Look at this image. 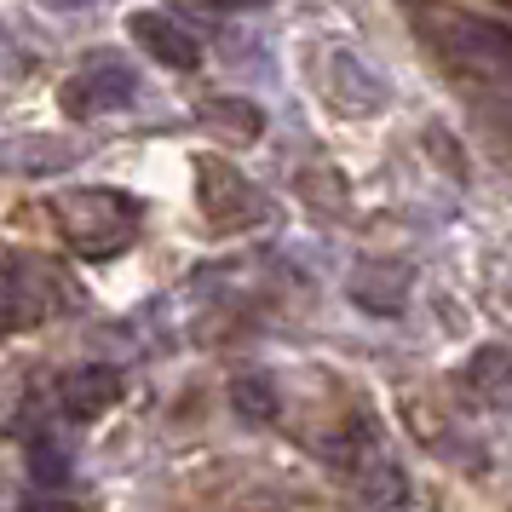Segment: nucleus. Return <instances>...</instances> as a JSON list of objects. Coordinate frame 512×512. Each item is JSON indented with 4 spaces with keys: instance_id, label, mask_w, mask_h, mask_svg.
Wrapping results in <instances>:
<instances>
[{
    "instance_id": "nucleus-11",
    "label": "nucleus",
    "mask_w": 512,
    "mask_h": 512,
    "mask_svg": "<svg viewBox=\"0 0 512 512\" xmlns=\"http://www.w3.org/2000/svg\"><path fill=\"white\" fill-rule=\"evenodd\" d=\"M363 495L386 507V501H409V484H403V472L392 461H369L363 466Z\"/></svg>"
},
{
    "instance_id": "nucleus-6",
    "label": "nucleus",
    "mask_w": 512,
    "mask_h": 512,
    "mask_svg": "<svg viewBox=\"0 0 512 512\" xmlns=\"http://www.w3.org/2000/svg\"><path fill=\"white\" fill-rule=\"evenodd\" d=\"M328 87H334V98L346 104L351 116H374L386 104V81L357 52H328Z\"/></svg>"
},
{
    "instance_id": "nucleus-10",
    "label": "nucleus",
    "mask_w": 512,
    "mask_h": 512,
    "mask_svg": "<svg viewBox=\"0 0 512 512\" xmlns=\"http://www.w3.org/2000/svg\"><path fill=\"white\" fill-rule=\"evenodd\" d=\"M466 374L478 380V392H489V397H501V403H512V351H507V346L478 351Z\"/></svg>"
},
{
    "instance_id": "nucleus-13",
    "label": "nucleus",
    "mask_w": 512,
    "mask_h": 512,
    "mask_svg": "<svg viewBox=\"0 0 512 512\" xmlns=\"http://www.w3.org/2000/svg\"><path fill=\"white\" fill-rule=\"evenodd\" d=\"M29 466H35V478H41V484H64V478H70V455H64V449H52L47 438L29 443Z\"/></svg>"
},
{
    "instance_id": "nucleus-8",
    "label": "nucleus",
    "mask_w": 512,
    "mask_h": 512,
    "mask_svg": "<svg viewBox=\"0 0 512 512\" xmlns=\"http://www.w3.org/2000/svg\"><path fill=\"white\" fill-rule=\"evenodd\" d=\"M403 288H409V271H392V265H363L351 294L363 311H380V317H397L403 311Z\"/></svg>"
},
{
    "instance_id": "nucleus-14",
    "label": "nucleus",
    "mask_w": 512,
    "mask_h": 512,
    "mask_svg": "<svg viewBox=\"0 0 512 512\" xmlns=\"http://www.w3.org/2000/svg\"><path fill=\"white\" fill-rule=\"evenodd\" d=\"M225 6H254V0H225Z\"/></svg>"
},
{
    "instance_id": "nucleus-12",
    "label": "nucleus",
    "mask_w": 512,
    "mask_h": 512,
    "mask_svg": "<svg viewBox=\"0 0 512 512\" xmlns=\"http://www.w3.org/2000/svg\"><path fill=\"white\" fill-rule=\"evenodd\" d=\"M231 397H236V409H242L248 420H271V415H277V392H271L265 380H254V374H248V380H236Z\"/></svg>"
},
{
    "instance_id": "nucleus-1",
    "label": "nucleus",
    "mask_w": 512,
    "mask_h": 512,
    "mask_svg": "<svg viewBox=\"0 0 512 512\" xmlns=\"http://www.w3.org/2000/svg\"><path fill=\"white\" fill-rule=\"evenodd\" d=\"M420 41L449 58L466 75H489V81H512V29L495 18H472L455 6H415Z\"/></svg>"
},
{
    "instance_id": "nucleus-7",
    "label": "nucleus",
    "mask_w": 512,
    "mask_h": 512,
    "mask_svg": "<svg viewBox=\"0 0 512 512\" xmlns=\"http://www.w3.org/2000/svg\"><path fill=\"white\" fill-rule=\"evenodd\" d=\"M64 415L70 420H98V415H110L121 403V374L116 369H75L70 380H64Z\"/></svg>"
},
{
    "instance_id": "nucleus-5",
    "label": "nucleus",
    "mask_w": 512,
    "mask_h": 512,
    "mask_svg": "<svg viewBox=\"0 0 512 512\" xmlns=\"http://www.w3.org/2000/svg\"><path fill=\"white\" fill-rule=\"evenodd\" d=\"M196 179H202V208H208L213 225H236V219H254V190H248V179H236V167L225 162H202L196 167Z\"/></svg>"
},
{
    "instance_id": "nucleus-3",
    "label": "nucleus",
    "mask_w": 512,
    "mask_h": 512,
    "mask_svg": "<svg viewBox=\"0 0 512 512\" xmlns=\"http://www.w3.org/2000/svg\"><path fill=\"white\" fill-rule=\"evenodd\" d=\"M133 93H139L133 70H121L116 58H93L81 75H70V81H64V110H70L75 121L110 116V110H127V104H133Z\"/></svg>"
},
{
    "instance_id": "nucleus-4",
    "label": "nucleus",
    "mask_w": 512,
    "mask_h": 512,
    "mask_svg": "<svg viewBox=\"0 0 512 512\" xmlns=\"http://www.w3.org/2000/svg\"><path fill=\"white\" fill-rule=\"evenodd\" d=\"M127 29H133V41H139L156 64H167V70H196V64H202L196 35H190L185 24H173L167 12H133Z\"/></svg>"
},
{
    "instance_id": "nucleus-9",
    "label": "nucleus",
    "mask_w": 512,
    "mask_h": 512,
    "mask_svg": "<svg viewBox=\"0 0 512 512\" xmlns=\"http://www.w3.org/2000/svg\"><path fill=\"white\" fill-rule=\"evenodd\" d=\"M202 116H208V127L231 133V139H259V127H265V116H259L248 98H213Z\"/></svg>"
},
{
    "instance_id": "nucleus-2",
    "label": "nucleus",
    "mask_w": 512,
    "mask_h": 512,
    "mask_svg": "<svg viewBox=\"0 0 512 512\" xmlns=\"http://www.w3.org/2000/svg\"><path fill=\"white\" fill-rule=\"evenodd\" d=\"M52 219H58V236L87 259H116L139 236V202L121 190H70L52 202Z\"/></svg>"
}]
</instances>
